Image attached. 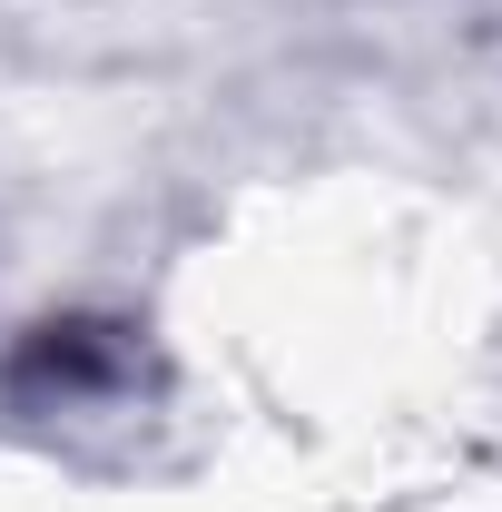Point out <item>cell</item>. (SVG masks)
Listing matches in <instances>:
<instances>
[]
</instances>
